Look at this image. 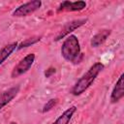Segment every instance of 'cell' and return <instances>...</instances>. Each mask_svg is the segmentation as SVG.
Returning a JSON list of instances; mask_svg holds the SVG:
<instances>
[{
    "label": "cell",
    "instance_id": "cell-12",
    "mask_svg": "<svg viewBox=\"0 0 124 124\" xmlns=\"http://www.w3.org/2000/svg\"><path fill=\"white\" fill-rule=\"evenodd\" d=\"M42 39L41 36H34V37H31V38H28V39H25L23 42H21L20 44H18L17 46V49H22V48H25V47H28L32 45H35L37 44L38 42H40Z\"/></svg>",
    "mask_w": 124,
    "mask_h": 124
},
{
    "label": "cell",
    "instance_id": "cell-11",
    "mask_svg": "<svg viewBox=\"0 0 124 124\" xmlns=\"http://www.w3.org/2000/svg\"><path fill=\"white\" fill-rule=\"evenodd\" d=\"M17 46H18V43L14 42L9 45H6L0 49V65L3 64V62L10 57V55L17 48Z\"/></svg>",
    "mask_w": 124,
    "mask_h": 124
},
{
    "label": "cell",
    "instance_id": "cell-7",
    "mask_svg": "<svg viewBox=\"0 0 124 124\" xmlns=\"http://www.w3.org/2000/svg\"><path fill=\"white\" fill-rule=\"evenodd\" d=\"M86 8V3L85 1L79 0V1H63L60 3V5L57 8V12H78L82 11L83 9Z\"/></svg>",
    "mask_w": 124,
    "mask_h": 124
},
{
    "label": "cell",
    "instance_id": "cell-6",
    "mask_svg": "<svg viewBox=\"0 0 124 124\" xmlns=\"http://www.w3.org/2000/svg\"><path fill=\"white\" fill-rule=\"evenodd\" d=\"M123 78H124V74H121L120 77L118 78L116 83L114 84L112 91L110 93L109 101L111 104H116L118 103L123 97H124V83H123Z\"/></svg>",
    "mask_w": 124,
    "mask_h": 124
},
{
    "label": "cell",
    "instance_id": "cell-3",
    "mask_svg": "<svg viewBox=\"0 0 124 124\" xmlns=\"http://www.w3.org/2000/svg\"><path fill=\"white\" fill-rule=\"evenodd\" d=\"M35 58H36L35 53H29L26 56H24L22 59H20L18 61V63L14 67V69L11 73V78H18L19 76L27 73L31 69V67L35 61Z\"/></svg>",
    "mask_w": 124,
    "mask_h": 124
},
{
    "label": "cell",
    "instance_id": "cell-1",
    "mask_svg": "<svg viewBox=\"0 0 124 124\" xmlns=\"http://www.w3.org/2000/svg\"><path fill=\"white\" fill-rule=\"evenodd\" d=\"M105 66L103 63L101 62H96L94 63L88 70L86 73H84L74 84L71 93L74 96H79L82 93H84L91 85L92 83L95 81L96 78L98 77V75L104 70Z\"/></svg>",
    "mask_w": 124,
    "mask_h": 124
},
{
    "label": "cell",
    "instance_id": "cell-8",
    "mask_svg": "<svg viewBox=\"0 0 124 124\" xmlns=\"http://www.w3.org/2000/svg\"><path fill=\"white\" fill-rule=\"evenodd\" d=\"M19 92V85L16 86H13L10 87L7 90H4L0 93V110L7 106L11 101H13L16 96L18 94Z\"/></svg>",
    "mask_w": 124,
    "mask_h": 124
},
{
    "label": "cell",
    "instance_id": "cell-10",
    "mask_svg": "<svg viewBox=\"0 0 124 124\" xmlns=\"http://www.w3.org/2000/svg\"><path fill=\"white\" fill-rule=\"evenodd\" d=\"M77 111V107L76 106H72L70 108H68L60 116H58V118L52 122L51 124H69L74 113Z\"/></svg>",
    "mask_w": 124,
    "mask_h": 124
},
{
    "label": "cell",
    "instance_id": "cell-5",
    "mask_svg": "<svg viewBox=\"0 0 124 124\" xmlns=\"http://www.w3.org/2000/svg\"><path fill=\"white\" fill-rule=\"evenodd\" d=\"M86 22H87V18H78V19H75V20H72V21H69V22L65 23L64 26L62 27V29L59 31V33L55 36V38L53 40L55 42L60 41L61 39L69 36L76 29H78L80 26L84 25Z\"/></svg>",
    "mask_w": 124,
    "mask_h": 124
},
{
    "label": "cell",
    "instance_id": "cell-4",
    "mask_svg": "<svg viewBox=\"0 0 124 124\" xmlns=\"http://www.w3.org/2000/svg\"><path fill=\"white\" fill-rule=\"evenodd\" d=\"M42 6V1L40 0H33L26 2L20 6H18L12 14L13 16L15 17H23L32 15L36 11H38Z\"/></svg>",
    "mask_w": 124,
    "mask_h": 124
},
{
    "label": "cell",
    "instance_id": "cell-13",
    "mask_svg": "<svg viewBox=\"0 0 124 124\" xmlns=\"http://www.w3.org/2000/svg\"><path fill=\"white\" fill-rule=\"evenodd\" d=\"M57 103H58V99H57V98H51V99H49V100L44 105V107H43V108H42V112H43V113H46V112L51 110V109L57 105Z\"/></svg>",
    "mask_w": 124,
    "mask_h": 124
},
{
    "label": "cell",
    "instance_id": "cell-9",
    "mask_svg": "<svg viewBox=\"0 0 124 124\" xmlns=\"http://www.w3.org/2000/svg\"><path fill=\"white\" fill-rule=\"evenodd\" d=\"M111 34V30L110 29H103L100 30L96 35H94L90 41V45L92 47H98L101 45H103L107 39L109 37V35Z\"/></svg>",
    "mask_w": 124,
    "mask_h": 124
},
{
    "label": "cell",
    "instance_id": "cell-14",
    "mask_svg": "<svg viewBox=\"0 0 124 124\" xmlns=\"http://www.w3.org/2000/svg\"><path fill=\"white\" fill-rule=\"evenodd\" d=\"M55 72H56L55 68H53V67H49L47 70L45 71V77H46V78H49L51 75L55 74Z\"/></svg>",
    "mask_w": 124,
    "mask_h": 124
},
{
    "label": "cell",
    "instance_id": "cell-2",
    "mask_svg": "<svg viewBox=\"0 0 124 124\" xmlns=\"http://www.w3.org/2000/svg\"><path fill=\"white\" fill-rule=\"evenodd\" d=\"M61 55L62 57L73 64H78L81 62L83 55L81 53L80 45L78 37L76 35H69L66 37L61 46Z\"/></svg>",
    "mask_w": 124,
    "mask_h": 124
}]
</instances>
